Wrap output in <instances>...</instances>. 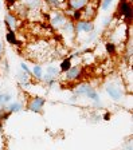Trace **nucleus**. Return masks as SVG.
Instances as JSON below:
<instances>
[{
  "instance_id": "nucleus-13",
  "label": "nucleus",
  "mask_w": 133,
  "mask_h": 150,
  "mask_svg": "<svg viewBox=\"0 0 133 150\" xmlns=\"http://www.w3.org/2000/svg\"><path fill=\"white\" fill-rule=\"evenodd\" d=\"M44 74V67L42 64H34V67L31 69V78H34L35 81L41 82L42 81V76Z\"/></svg>"
},
{
  "instance_id": "nucleus-20",
  "label": "nucleus",
  "mask_w": 133,
  "mask_h": 150,
  "mask_svg": "<svg viewBox=\"0 0 133 150\" xmlns=\"http://www.w3.org/2000/svg\"><path fill=\"white\" fill-rule=\"evenodd\" d=\"M42 1L46 3V4H48L51 8H54V9H60L62 6L65 4L63 0H42Z\"/></svg>"
},
{
  "instance_id": "nucleus-3",
  "label": "nucleus",
  "mask_w": 133,
  "mask_h": 150,
  "mask_svg": "<svg viewBox=\"0 0 133 150\" xmlns=\"http://www.w3.org/2000/svg\"><path fill=\"white\" fill-rule=\"evenodd\" d=\"M46 105V98L41 95H32L27 102V110L35 112V114H43V109Z\"/></svg>"
},
{
  "instance_id": "nucleus-1",
  "label": "nucleus",
  "mask_w": 133,
  "mask_h": 150,
  "mask_svg": "<svg viewBox=\"0 0 133 150\" xmlns=\"http://www.w3.org/2000/svg\"><path fill=\"white\" fill-rule=\"evenodd\" d=\"M105 91L112 100L121 102L124 99V86L118 81H110L105 84Z\"/></svg>"
},
{
  "instance_id": "nucleus-27",
  "label": "nucleus",
  "mask_w": 133,
  "mask_h": 150,
  "mask_svg": "<svg viewBox=\"0 0 133 150\" xmlns=\"http://www.w3.org/2000/svg\"><path fill=\"white\" fill-rule=\"evenodd\" d=\"M20 71L26 72L27 75H30V76H31V69H30L28 66H27V63H24V62L20 63Z\"/></svg>"
},
{
  "instance_id": "nucleus-29",
  "label": "nucleus",
  "mask_w": 133,
  "mask_h": 150,
  "mask_svg": "<svg viewBox=\"0 0 133 150\" xmlns=\"http://www.w3.org/2000/svg\"><path fill=\"white\" fill-rule=\"evenodd\" d=\"M3 54H4V43L0 42V59L3 58Z\"/></svg>"
},
{
  "instance_id": "nucleus-31",
  "label": "nucleus",
  "mask_w": 133,
  "mask_h": 150,
  "mask_svg": "<svg viewBox=\"0 0 133 150\" xmlns=\"http://www.w3.org/2000/svg\"><path fill=\"white\" fill-rule=\"evenodd\" d=\"M3 8V1H1V0H0V9Z\"/></svg>"
},
{
  "instance_id": "nucleus-6",
  "label": "nucleus",
  "mask_w": 133,
  "mask_h": 150,
  "mask_svg": "<svg viewBox=\"0 0 133 150\" xmlns=\"http://www.w3.org/2000/svg\"><path fill=\"white\" fill-rule=\"evenodd\" d=\"M118 13L122 16L124 22L129 24L132 22V4H130L129 0H121L120 4H118Z\"/></svg>"
},
{
  "instance_id": "nucleus-26",
  "label": "nucleus",
  "mask_w": 133,
  "mask_h": 150,
  "mask_svg": "<svg viewBox=\"0 0 133 150\" xmlns=\"http://www.w3.org/2000/svg\"><path fill=\"white\" fill-rule=\"evenodd\" d=\"M0 63H1V69L4 70V72H6V74H8V72H10V64H8V60L7 59H4V58H1V59H0Z\"/></svg>"
},
{
  "instance_id": "nucleus-14",
  "label": "nucleus",
  "mask_w": 133,
  "mask_h": 150,
  "mask_svg": "<svg viewBox=\"0 0 133 150\" xmlns=\"http://www.w3.org/2000/svg\"><path fill=\"white\" fill-rule=\"evenodd\" d=\"M4 109L10 114H15V112H19L24 109V105L22 102H10L7 106H4Z\"/></svg>"
},
{
  "instance_id": "nucleus-7",
  "label": "nucleus",
  "mask_w": 133,
  "mask_h": 150,
  "mask_svg": "<svg viewBox=\"0 0 133 150\" xmlns=\"http://www.w3.org/2000/svg\"><path fill=\"white\" fill-rule=\"evenodd\" d=\"M60 32H62V35H63L65 38H66V40L71 42L75 38V23L73 22V20H70V19H67L66 23L63 24V27L59 30Z\"/></svg>"
},
{
  "instance_id": "nucleus-5",
  "label": "nucleus",
  "mask_w": 133,
  "mask_h": 150,
  "mask_svg": "<svg viewBox=\"0 0 133 150\" xmlns=\"http://www.w3.org/2000/svg\"><path fill=\"white\" fill-rule=\"evenodd\" d=\"M81 76H82V66L73 64L66 72H65L62 78H63V81H66V82H77L81 79Z\"/></svg>"
},
{
  "instance_id": "nucleus-30",
  "label": "nucleus",
  "mask_w": 133,
  "mask_h": 150,
  "mask_svg": "<svg viewBox=\"0 0 133 150\" xmlns=\"http://www.w3.org/2000/svg\"><path fill=\"white\" fill-rule=\"evenodd\" d=\"M77 99H78V97H75V95H71V97H70V99H69V102L70 103H75Z\"/></svg>"
},
{
  "instance_id": "nucleus-22",
  "label": "nucleus",
  "mask_w": 133,
  "mask_h": 150,
  "mask_svg": "<svg viewBox=\"0 0 133 150\" xmlns=\"http://www.w3.org/2000/svg\"><path fill=\"white\" fill-rule=\"evenodd\" d=\"M10 102H12V95L8 93H1L0 94V106H7Z\"/></svg>"
},
{
  "instance_id": "nucleus-9",
  "label": "nucleus",
  "mask_w": 133,
  "mask_h": 150,
  "mask_svg": "<svg viewBox=\"0 0 133 150\" xmlns=\"http://www.w3.org/2000/svg\"><path fill=\"white\" fill-rule=\"evenodd\" d=\"M97 9L98 6H94L92 1H89V4L85 7L83 9H81V13H82V20H90L93 22V19L97 15Z\"/></svg>"
},
{
  "instance_id": "nucleus-17",
  "label": "nucleus",
  "mask_w": 133,
  "mask_h": 150,
  "mask_svg": "<svg viewBox=\"0 0 133 150\" xmlns=\"http://www.w3.org/2000/svg\"><path fill=\"white\" fill-rule=\"evenodd\" d=\"M71 66H73V60H71L69 56H67V58L62 59V62L59 63V67H58V69H59V72H60V74H65V72H66L67 70L71 67Z\"/></svg>"
},
{
  "instance_id": "nucleus-11",
  "label": "nucleus",
  "mask_w": 133,
  "mask_h": 150,
  "mask_svg": "<svg viewBox=\"0 0 133 150\" xmlns=\"http://www.w3.org/2000/svg\"><path fill=\"white\" fill-rule=\"evenodd\" d=\"M85 97L87 98L89 100H92V102L94 103V106H95V107H97V106H101V103H102V102H101V97H100L98 91L95 90V88L93 87V86H92L90 88H89V91L86 93Z\"/></svg>"
},
{
  "instance_id": "nucleus-16",
  "label": "nucleus",
  "mask_w": 133,
  "mask_h": 150,
  "mask_svg": "<svg viewBox=\"0 0 133 150\" xmlns=\"http://www.w3.org/2000/svg\"><path fill=\"white\" fill-rule=\"evenodd\" d=\"M6 40H7V43L12 44V46H18V47L22 46V42L18 39V36H16V32H14V31H7Z\"/></svg>"
},
{
  "instance_id": "nucleus-23",
  "label": "nucleus",
  "mask_w": 133,
  "mask_h": 150,
  "mask_svg": "<svg viewBox=\"0 0 133 150\" xmlns=\"http://www.w3.org/2000/svg\"><path fill=\"white\" fill-rule=\"evenodd\" d=\"M114 0H100V6H101V9L102 11H108L109 8L112 7Z\"/></svg>"
},
{
  "instance_id": "nucleus-28",
  "label": "nucleus",
  "mask_w": 133,
  "mask_h": 150,
  "mask_svg": "<svg viewBox=\"0 0 133 150\" xmlns=\"http://www.w3.org/2000/svg\"><path fill=\"white\" fill-rule=\"evenodd\" d=\"M102 119H104V121H110V118H112V112H109V111H106L104 114V115L101 117Z\"/></svg>"
},
{
  "instance_id": "nucleus-19",
  "label": "nucleus",
  "mask_w": 133,
  "mask_h": 150,
  "mask_svg": "<svg viewBox=\"0 0 133 150\" xmlns=\"http://www.w3.org/2000/svg\"><path fill=\"white\" fill-rule=\"evenodd\" d=\"M44 72H46V74L53 75V76H55L57 79H58V76L60 75L59 69H58L57 66H54V64H48V66H46V69H44Z\"/></svg>"
},
{
  "instance_id": "nucleus-4",
  "label": "nucleus",
  "mask_w": 133,
  "mask_h": 150,
  "mask_svg": "<svg viewBox=\"0 0 133 150\" xmlns=\"http://www.w3.org/2000/svg\"><path fill=\"white\" fill-rule=\"evenodd\" d=\"M95 30V24L90 20H79L75 23V38L81 35H89Z\"/></svg>"
},
{
  "instance_id": "nucleus-12",
  "label": "nucleus",
  "mask_w": 133,
  "mask_h": 150,
  "mask_svg": "<svg viewBox=\"0 0 133 150\" xmlns=\"http://www.w3.org/2000/svg\"><path fill=\"white\" fill-rule=\"evenodd\" d=\"M92 87L89 83H78L73 87V95L75 97H85L86 93L89 91V88Z\"/></svg>"
},
{
  "instance_id": "nucleus-18",
  "label": "nucleus",
  "mask_w": 133,
  "mask_h": 150,
  "mask_svg": "<svg viewBox=\"0 0 133 150\" xmlns=\"http://www.w3.org/2000/svg\"><path fill=\"white\" fill-rule=\"evenodd\" d=\"M41 82H43L46 86L51 87V86H54V84H55V82H57V78H55V76H53V75L46 74V72H44L43 76H42V81Z\"/></svg>"
},
{
  "instance_id": "nucleus-15",
  "label": "nucleus",
  "mask_w": 133,
  "mask_h": 150,
  "mask_svg": "<svg viewBox=\"0 0 133 150\" xmlns=\"http://www.w3.org/2000/svg\"><path fill=\"white\" fill-rule=\"evenodd\" d=\"M42 4H43L42 0H23V6L27 7L30 11H38Z\"/></svg>"
},
{
  "instance_id": "nucleus-21",
  "label": "nucleus",
  "mask_w": 133,
  "mask_h": 150,
  "mask_svg": "<svg viewBox=\"0 0 133 150\" xmlns=\"http://www.w3.org/2000/svg\"><path fill=\"white\" fill-rule=\"evenodd\" d=\"M105 51L109 55H116L117 54V44H114L113 42H106L105 43Z\"/></svg>"
},
{
  "instance_id": "nucleus-24",
  "label": "nucleus",
  "mask_w": 133,
  "mask_h": 150,
  "mask_svg": "<svg viewBox=\"0 0 133 150\" xmlns=\"http://www.w3.org/2000/svg\"><path fill=\"white\" fill-rule=\"evenodd\" d=\"M112 22H113V18H112V16H105V18L102 19V27L109 28L112 24Z\"/></svg>"
},
{
  "instance_id": "nucleus-8",
  "label": "nucleus",
  "mask_w": 133,
  "mask_h": 150,
  "mask_svg": "<svg viewBox=\"0 0 133 150\" xmlns=\"http://www.w3.org/2000/svg\"><path fill=\"white\" fill-rule=\"evenodd\" d=\"M4 25H6L7 31L16 32V30H18V27H19V19L16 18L15 13L7 12L6 16H4Z\"/></svg>"
},
{
  "instance_id": "nucleus-2",
  "label": "nucleus",
  "mask_w": 133,
  "mask_h": 150,
  "mask_svg": "<svg viewBox=\"0 0 133 150\" xmlns=\"http://www.w3.org/2000/svg\"><path fill=\"white\" fill-rule=\"evenodd\" d=\"M67 19H69V18L65 15L62 9H53V11L50 12L48 22H50V24L53 25V28H54V30H58V31H59L60 28L63 27V24L66 23Z\"/></svg>"
},
{
  "instance_id": "nucleus-10",
  "label": "nucleus",
  "mask_w": 133,
  "mask_h": 150,
  "mask_svg": "<svg viewBox=\"0 0 133 150\" xmlns=\"http://www.w3.org/2000/svg\"><path fill=\"white\" fill-rule=\"evenodd\" d=\"M90 0H66L65 1V9H71V11H81L89 4Z\"/></svg>"
},
{
  "instance_id": "nucleus-25",
  "label": "nucleus",
  "mask_w": 133,
  "mask_h": 150,
  "mask_svg": "<svg viewBox=\"0 0 133 150\" xmlns=\"http://www.w3.org/2000/svg\"><path fill=\"white\" fill-rule=\"evenodd\" d=\"M4 4H6V7L11 11V9H14L18 6V0H4Z\"/></svg>"
}]
</instances>
